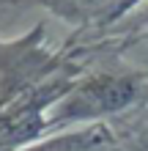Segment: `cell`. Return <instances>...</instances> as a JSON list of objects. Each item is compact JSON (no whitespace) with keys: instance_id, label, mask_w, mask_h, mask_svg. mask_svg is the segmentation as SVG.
<instances>
[{"instance_id":"6da1fadb","label":"cell","mask_w":148,"mask_h":151,"mask_svg":"<svg viewBox=\"0 0 148 151\" xmlns=\"http://www.w3.org/2000/svg\"><path fill=\"white\" fill-rule=\"evenodd\" d=\"M55 91L47 88L39 96H28L11 110L0 113V151H14L16 146L28 143L47 127V110L52 104Z\"/></svg>"},{"instance_id":"7a4b0ae2","label":"cell","mask_w":148,"mask_h":151,"mask_svg":"<svg viewBox=\"0 0 148 151\" xmlns=\"http://www.w3.org/2000/svg\"><path fill=\"white\" fill-rule=\"evenodd\" d=\"M8 3H11V0H0V11H6V8H8Z\"/></svg>"}]
</instances>
